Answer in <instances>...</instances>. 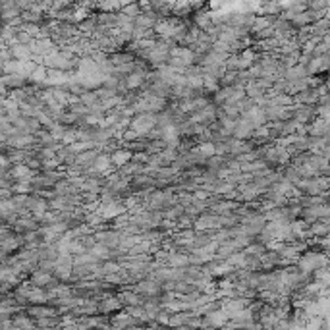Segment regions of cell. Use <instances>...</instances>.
<instances>
[{"mask_svg":"<svg viewBox=\"0 0 330 330\" xmlns=\"http://www.w3.org/2000/svg\"><path fill=\"white\" fill-rule=\"evenodd\" d=\"M297 268L301 272H307V274L313 276L315 272L322 270V268H330V257L326 253H322L317 245H313V247H309L307 251L299 257Z\"/></svg>","mask_w":330,"mask_h":330,"instance_id":"obj_1","label":"cell"},{"mask_svg":"<svg viewBox=\"0 0 330 330\" xmlns=\"http://www.w3.org/2000/svg\"><path fill=\"white\" fill-rule=\"evenodd\" d=\"M296 187L303 193V195H307V197H324V193L330 189L328 180L324 176L311 178V180H301Z\"/></svg>","mask_w":330,"mask_h":330,"instance_id":"obj_2","label":"cell"},{"mask_svg":"<svg viewBox=\"0 0 330 330\" xmlns=\"http://www.w3.org/2000/svg\"><path fill=\"white\" fill-rule=\"evenodd\" d=\"M156 126H158V114H137L135 118H132L130 130H133L139 137H147Z\"/></svg>","mask_w":330,"mask_h":330,"instance_id":"obj_3","label":"cell"},{"mask_svg":"<svg viewBox=\"0 0 330 330\" xmlns=\"http://www.w3.org/2000/svg\"><path fill=\"white\" fill-rule=\"evenodd\" d=\"M116 297L120 299L124 307H143L145 303V297L137 292H133L132 288H120L116 292Z\"/></svg>","mask_w":330,"mask_h":330,"instance_id":"obj_4","label":"cell"},{"mask_svg":"<svg viewBox=\"0 0 330 330\" xmlns=\"http://www.w3.org/2000/svg\"><path fill=\"white\" fill-rule=\"evenodd\" d=\"M95 238L100 245L104 247H110V249H118L122 240V234L118 230H112V228H104V230H97L95 232Z\"/></svg>","mask_w":330,"mask_h":330,"instance_id":"obj_5","label":"cell"},{"mask_svg":"<svg viewBox=\"0 0 330 330\" xmlns=\"http://www.w3.org/2000/svg\"><path fill=\"white\" fill-rule=\"evenodd\" d=\"M124 305H122V301L114 296H108L106 299H102L99 301V315H104V317H114V315H118L120 311H124Z\"/></svg>","mask_w":330,"mask_h":330,"instance_id":"obj_6","label":"cell"},{"mask_svg":"<svg viewBox=\"0 0 330 330\" xmlns=\"http://www.w3.org/2000/svg\"><path fill=\"white\" fill-rule=\"evenodd\" d=\"M193 230L195 232H207V230H220V222L218 216L214 212H205L201 214L199 218H195V224H193Z\"/></svg>","mask_w":330,"mask_h":330,"instance_id":"obj_7","label":"cell"},{"mask_svg":"<svg viewBox=\"0 0 330 330\" xmlns=\"http://www.w3.org/2000/svg\"><path fill=\"white\" fill-rule=\"evenodd\" d=\"M294 120L299 124L311 126L317 120V106H303V104H294Z\"/></svg>","mask_w":330,"mask_h":330,"instance_id":"obj_8","label":"cell"},{"mask_svg":"<svg viewBox=\"0 0 330 330\" xmlns=\"http://www.w3.org/2000/svg\"><path fill=\"white\" fill-rule=\"evenodd\" d=\"M253 132H255L253 122L249 120L247 116H242V118L238 120V124H236L234 137H236V139H240V141H251V137H253Z\"/></svg>","mask_w":330,"mask_h":330,"instance_id":"obj_9","label":"cell"},{"mask_svg":"<svg viewBox=\"0 0 330 330\" xmlns=\"http://www.w3.org/2000/svg\"><path fill=\"white\" fill-rule=\"evenodd\" d=\"M0 83H2L4 87H8L10 91H14V89H25L29 85V79L23 77L22 74H10V76L0 77Z\"/></svg>","mask_w":330,"mask_h":330,"instance_id":"obj_10","label":"cell"},{"mask_svg":"<svg viewBox=\"0 0 330 330\" xmlns=\"http://www.w3.org/2000/svg\"><path fill=\"white\" fill-rule=\"evenodd\" d=\"M191 22H193V25H195L197 29H201V31H209L210 27L214 25V23H212V12L210 10H203V12L193 14Z\"/></svg>","mask_w":330,"mask_h":330,"instance_id":"obj_11","label":"cell"},{"mask_svg":"<svg viewBox=\"0 0 330 330\" xmlns=\"http://www.w3.org/2000/svg\"><path fill=\"white\" fill-rule=\"evenodd\" d=\"M294 104H303V106H317L319 104V93L317 89H307L294 97Z\"/></svg>","mask_w":330,"mask_h":330,"instance_id":"obj_12","label":"cell"},{"mask_svg":"<svg viewBox=\"0 0 330 330\" xmlns=\"http://www.w3.org/2000/svg\"><path fill=\"white\" fill-rule=\"evenodd\" d=\"M178 158H180V153H178L176 149H170V147H166L164 151H160L158 154L153 156L154 162H158L160 166H172Z\"/></svg>","mask_w":330,"mask_h":330,"instance_id":"obj_13","label":"cell"},{"mask_svg":"<svg viewBox=\"0 0 330 330\" xmlns=\"http://www.w3.org/2000/svg\"><path fill=\"white\" fill-rule=\"evenodd\" d=\"M309 135H311V137H328L330 122L322 120V118H317V120L309 126Z\"/></svg>","mask_w":330,"mask_h":330,"instance_id":"obj_14","label":"cell"},{"mask_svg":"<svg viewBox=\"0 0 330 330\" xmlns=\"http://www.w3.org/2000/svg\"><path fill=\"white\" fill-rule=\"evenodd\" d=\"M112 156V164H114V168L116 170H120V168H124V166L128 164V162H132L133 160V153L132 151H128V149H118V151H114V153L110 154Z\"/></svg>","mask_w":330,"mask_h":330,"instance_id":"obj_15","label":"cell"},{"mask_svg":"<svg viewBox=\"0 0 330 330\" xmlns=\"http://www.w3.org/2000/svg\"><path fill=\"white\" fill-rule=\"evenodd\" d=\"M193 317V311H180V313H174L170 315V322H168V328L170 330H178L180 326L187 324V320Z\"/></svg>","mask_w":330,"mask_h":330,"instance_id":"obj_16","label":"cell"},{"mask_svg":"<svg viewBox=\"0 0 330 330\" xmlns=\"http://www.w3.org/2000/svg\"><path fill=\"white\" fill-rule=\"evenodd\" d=\"M100 151L99 149H91V151H85V153L77 154L76 156V164H79L81 168H89V166L95 164V160L99 158Z\"/></svg>","mask_w":330,"mask_h":330,"instance_id":"obj_17","label":"cell"},{"mask_svg":"<svg viewBox=\"0 0 330 330\" xmlns=\"http://www.w3.org/2000/svg\"><path fill=\"white\" fill-rule=\"evenodd\" d=\"M168 266H170V268H187V266H189V253L180 251V253L170 255Z\"/></svg>","mask_w":330,"mask_h":330,"instance_id":"obj_18","label":"cell"},{"mask_svg":"<svg viewBox=\"0 0 330 330\" xmlns=\"http://www.w3.org/2000/svg\"><path fill=\"white\" fill-rule=\"evenodd\" d=\"M303 77H309V70L307 66H301V64L290 68V70H286V74H284L286 81H297V79H303Z\"/></svg>","mask_w":330,"mask_h":330,"instance_id":"obj_19","label":"cell"},{"mask_svg":"<svg viewBox=\"0 0 330 330\" xmlns=\"http://www.w3.org/2000/svg\"><path fill=\"white\" fill-rule=\"evenodd\" d=\"M311 232H313V236H315L317 240H322V238L330 236V226L324 220H319V222L311 224Z\"/></svg>","mask_w":330,"mask_h":330,"instance_id":"obj_20","label":"cell"},{"mask_svg":"<svg viewBox=\"0 0 330 330\" xmlns=\"http://www.w3.org/2000/svg\"><path fill=\"white\" fill-rule=\"evenodd\" d=\"M12 191H14V195H33V186H31V182H16L14 187H12Z\"/></svg>","mask_w":330,"mask_h":330,"instance_id":"obj_21","label":"cell"},{"mask_svg":"<svg viewBox=\"0 0 330 330\" xmlns=\"http://www.w3.org/2000/svg\"><path fill=\"white\" fill-rule=\"evenodd\" d=\"M195 151H197L201 156H205V158L209 160V158H212V156H216V145L212 143V141H207V143L197 145Z\"/></svg>","mask_w":330,"mask_h":330,"instance_id":"obj_22","label":"cell"},{"mask_svg":"<svg viewBox=\"0 0 330 330\" xmlns=\"http://www.w3.org/2000/svg\"><path fill=\"white\" fill-rule=\"evenodd\" d=\"M284 180L286 182H290V184H294V186H297L303 178H301V174H299V170H297V166L290 164L284 168Z\"/></svg>","mask_w":330,"mask_h":330,"instance_id":"obj_23","label":"cell"},{"mask_svg":"<svg viewBox=\"0 0 330 330\" xmlns=\"http://www.w3.org/2000/svg\"><path fill=\"white\" fill-rule=\"evenodd\" d=\"M122 14L128 16V18H132V20H135V18L141 14V6H139V2H130V4H126L124 10H122Z\"/></svg>","mask_w":330,"mask_h":330,"instance_id":"obj_24","label":"cell"},{"mask_svg":"<svg viewBox=\"0 0 330 330\" xmlns=\"http://www.w3.org/2000/svg\"><path fill=\"white\" fill-rule=\"evenodd\" d=\"M79 100H81V104H85V106H95V104H99L100 100H99V97H97V93L95 91H85L81 97H79Z\"/></svg>","mask_w":330,"mask_h":330,"instance_id":"obj_25","label":"cell"},{"mask_svg":"<svg viewBox=\"0 0 330 330\" xmlns=\"http://www.w3.org/2000/svg\"><path fill=\"white\" fill-rule=\"evenodd\" d=\"M313 37H315V35H313V31H311V25H309V27H303V29H297L296 41L301 44V46H303V44L309 43Z\"/></svg>","mask_w":330,"mask_h":330,"instance_id":"obj_26","label":"cell"},{"mask_svg":"<svg viewBox=\"0 0 330 330\" xmlns=\"http://www.w3.org/2000/svg\"><path fill=\"white\" fill-rule=\"evenodd\" d=\"M89 249L85 247V243L81 242V240H74V242H70V255H74V257H77V255H83L87 253Z\"/></svg>","mask_w":330,"mask_h":330,"instance_id":"obj_27","label":"cell"},{"mask_svg":"<svg viewBox=\"0 0 330 330\" xmlns=\"http://www.w3.org/2000/svg\"><path fill=\"white\" fill-rule=\"evenodd\" d=\"M247 255H253V257H261V255L266 251V245L264 243H261V242H253L247 249H243Z\"/></svg>","mask_w":330,"mask_h":330,"instance_id":"obj_28","label":"cell"},{"mask_svg":"<svg viewBox=\"0 0 330 330\" xmlns=\"http://www.w3.org/2000/svg\"><path fill=\"white\" fill-rule=\"evenodd\" d=\"M193 224H195V220L184 214V216H180L176 220V230H193Z\"/></svg>","mask_w":330,"mask_h":330,"instance_id":"obj_29","label":"cell"},{"mask_svg":"<svg viewBox=\"0 0 330 330\" xmlns=\"http://www.w3.org/2000/svg\"><path fill=\"white\" fill-rule=\"evenodd\" d=\"M228 240H232V236H230V232L228 230H224V228H220V230H216L214 232V242L216 243H226Z\"/></svg>","mask_w":330,"mask_h":330,"instance_id":"obj_30","label":"cell"},{"mask_svg":"<svg viewBox=\"0 0 330 330\" xmlns=\"http://www.w3.org/2000/svg\"><path fill=\"white\" fill-rule=\"evenodd\" d=\"M151 160H153V156H151V154L149 153H133V162H137V164H149V162H151Z\"/></svg>","mask_w":330,"mask_h":330,"instance_id":"obj_31","label":"cell"},{"mask_svg":"<svg viewBox=\"0 0 330 330\" xmlns=\"http://www.w3.org/2000/svg\"><path fill=\"white\" fill-rule=\"evenodd\" d=\"M10 60H14V56H12L10 48H0V64H4V62H10Z\"/></svg>","mask_w":330,"mask_h":330,"instance_id":"obj_32","label":"cell"},{"mask_svg":"<svg viewBox=\"0 0 330 330\" xmlns=\"http://www.w3.org/2000/svg\"><path fill=\"white\" fill-rule=\"evenodd\" d=\"M322 43L326 44V46H328V50H330V35H328V37H324V39H322Z\"/></svg>","mask_w":330,"mask_h":330,"instance_id":"obj_33","label":"cell"},{"mask_svg":"<svg viewBox=\"0 0 330 330\" xmlns=\"http://www.w3.org/2000/svg\"><path fill=\"white\" fill-rule=\"evenodd\" d=\"M324 199H326V203H328V205H330V189H328V191H326V193H324Z\"/></svg>","mask_w":330,"mask_h":330,"instance_id":"obj_34","label":"cell"}]
</instances>
